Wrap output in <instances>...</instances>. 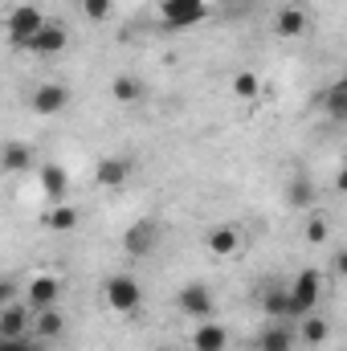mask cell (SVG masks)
<instances>
[{
  "mask_svg": "<svg viewBox=\"0 0 347 351\" xmlns=\"http://www.w3.org/2000/svg\"><path fill=\"white\" fill-rule=\"evenodd\" d=\"M233 94H237V98H246V102H254V98L261 94V78L254 74V70H241V74L233 78Z\"/></svg>",
  "mask_w": 347,
  "mask_h": 351,
  "instance_id": "obj_25",
  "label": "cell"
},
{
  "mask_svg": "<svg viewBox=\"0 0 347 351\" xmlns=\"http://www.w3.org/2000/svg\"><path fill=\"white\" fill-rule=\"evenodd\" d=\"M29 327H33V311L25 302L0 306V339H21V335H29Z\"/></svg>",
  "mask_w": 347,
  "mask_h": 351,
  "instance_id": "obj_11",
  "label": "cell"
},
{
  "mask_svg": "<svg viewBox=\"0 0 347 351\" xmlns=\"http://www.w3.org/2000/svg\"><path fill=\"white\" fill-rule=\"evenodd\" d=\"M8 302H21V282L0 274V306H8Z\"/></svg>",
  "mask_w": 347,
  "mask_h": 351,
  "instance_id": "obj_26",
  "label": "cell"
},
{
  "mask_svg": "<svg viewBox=\"0 0 347 351\" xmlns=\"http://www.w3.org/2000/svg\"><path fill=\"white\" fill-rule=\"evenodd\" d=\"M327 335H331V323H327L323 315H315V311H311V315H302V331H298V339H302V343H311V348H315V343H323Z\"/></svg>",
  "mask_w": 347,
  "mask_h": 351,
  "instance_id": "obj_21",
  "label": "cell"
},
{
  "mask_svg": "<svg viewBox=\"0 0 347 351\" xmlns=\"http://www.w3.org/2000/svg\"><path fill=\"white\" fill-rule=\"evenodd\" d=\"M261 306H265V315H274V319H294V306H290V294H286V290H270V294L261 298Z\"/></svg>",
  "mask_w": 347,
  "mask_h": 351,
  "instance_id": "obj_23",
  "label": "cell"
},
{
  "mask_svg": "<svg viewBox=\"0 0 347 351\" xmlns=\"http://www.w3.org/2000/svg\"><path fill=\"white\" fill-rule=\"evenodd\" d=\"M66 41H70V37H66V29L45 21V25L29 37V45H25V49H29V53H37V58H49V53H62V49H66Z\"/></svg>",
  "mask_w": 347,
  "mask_h": 351,
  "instance_id": "obj_12",
  "label": "cell"
},
{
  "mask_svg": "<svg viewBox=\"0 0 347 351\" xmlns=\"http://www.w3.org/2000/svg\"><path fill=\"white\" fill-rule=\"evenodd\" d=\"M41 192H45L53 204H62L66 192H70V172H66L62 164H45V168H41Z\"/></svg>",
  "mask_w": 347,
  "mask_h": 351,
  "instance_id": "obj_17",
  "label": "cell"
},
{
  "mask_svg": "<svg viewBox=\"0 0 347 351\" xmlns=\"http://www.w3.org/2000/svg\"><path fill=\"white\" fill-rule=\"evenodd\" d=\"M78 221H82V217H78V208H74V204H66V200H62V204H49V213L41 217V225H45V229H53V233H70V229H78Z\"/></svg>",
  "mask_w": 347,
  "mask_h": 351,
  "instance_id": "obj_18",
  "label": "cell"
},
{
  "mask_svg": "<svg viewBox=\"0 0 347 351\" xmlns=\"http://www.w3.org/2000/svg\"><path fill=\"white\" fill-rule=\"evenodd\" d=\"M21 302H25L29 311L58 306V302H62V278H53V274H37V278H29V286L21 290Z\"/></svg>",
  "mask_w": 347,
  "mask_h": 351,
  "instance_id": "obj_5",
  "label": "cell"
},
{
  "mask_svg": "<svg viewBox=\"0 0 347 351\" xmlns=\"http://www.w3.org/2000/svg\"><path fill=\"white\" fill-rule=\"evenodd\" d=\"M204 245H208V254H217V258H233V254L241 250V233H237L233 225H217V229H208Z\"/></svg>",
  "mask_w": 347,
  "mask_h": 351,
  "instance_id": "obj_16",
  "label": "cell"
},
{
  "mask_svg": "<svg viewBox=\"0 0 347 351\" xmlns=\"http://www.w3.org/2000/svg\"><path fill=\"white\" fill-rule=\"evenodd\" d=\"M156 245H160V225H156L152 217H139V221H131V225L123 229V250H127V258H152Z\"/></svg>",
  "mask_w": 347,
  "mask_h": 351,
  "instance_id": "obj_2",
  "label": "cell"
},
{
  "mask_svg": "<svg viewBox=\"0 0 347 351\" xmlns=\"http://www.w3.org/2000/svg\"><path fill=\"white\" fill-rule=\"evenodd\" d=\"M29 335H33V339H41V343H53V339H62V335H66V315H62L58 306L33 311V327H29Z\"/></svg>",
  "mask_w": 347,
  "mask_h": 351,
  "instance_id": "obj_10",
  "label": "cell"
},
{
  "mask_svg": "<svg viewBox=\"0 0 347 351\" xmlns=\"http://www.w3.org/2000/svg\"><path fill=\"white\" fill-rule=\"evenodd\" d=\"M274 33L278 37H302L307 33V8L302 4H282L274 16Z\"/></svg>",
  "mask_w": 347,
  "mask_h": 351,
  "instance_id": "obj_14",
  "label": "cell"
},
{
  "mask_svg": "<svg viewBox=\"0 0 347 351\" xmlns=\"http://www.w3.org/2000/svg\"><path fill=\"white\" fill-rule=\"evenodd\" d=\"M82 8H86L90 21H106L115 12V0H82Z\"/></svg>",
  "mask_w": 347,
  "mask_h": 351,
  "instance_id": "obj_27",
  "label": "cell"
},
{
  "mask_svg": "<svg viewBox=\"0 0 347 351\" xmlns=\"http://www.w3.org/2000/svg\"><path fill=\"white\" fill-rule=\"evenodd\" d=\"M307 241H327V221L323 217H311L307 221Z\"/></svg>",
  "mask_w": 347,
  "mask_h": 351,
  "instance_id": "obj_29",
  "label": "cell"
},
{
  "mask_svg": "<svg viewBox=\"0 0 347 351\" xmlns=\"http://www.w3.org/2000/svg\"><path fill=\"white\" fill-rule=\"evenodd\" d=\"M164 25L168 29H192L208 16V0H164Z\"/></svg>",
  "mask_w": 347,
  "mask_h": 351,
  "instance_id": "obj_8",
  "label": "cell"
},
{
  "mask_svg": "<svg viewBox=\"0 0 347 351\" xmlns=\"http://www.w3.org/2000/svg\"><path fill=\"white\" fill-rule=\"evenodd\" d=\"M41 25H45V12H41L37 4H16V8L8 12V25H4V29H8V41H12L16 49H25L29 37H33Z\"/></svg>",
  "mask_w": 347,
  "mask_h": 351,
  "instance_id": "obj_4",
  "label": "cell"
},
{
  "mask_svg": "<svg viewBox=\"0 0 347 351\" xmlns=\"http://www.w3.org/2000/svg\"><path fill=\"white\" fill-rule=\"evenodd\" d=\"M192 348L196 351H225L229 348V331H225L217 319H204V323L192 331Z\"/></svg>",
  "mask_w": 347,
  "mask_h": 351,
  "instance_id": "obj_15",
  "label": "cell"
},
{
  "mask_svg": "<svg viewBox=\"0 0 347 351\" xmlns=\"http://www.w3.org/2000/svg\"><path fill=\"white\" fill-rule=\"evenodd\" d=\"M0 172L4 176L33 172V147L21 143V139H4V143H0Z\"/></svg>",
  "mask_w": 347,
  "mask_h": 351,
  "instance_id": "obj_9",
  "label": "cell"
},
{
  "mask_svg": "<svg viewBox=\"0 0 347 351\" xmlns=\"http://www.w3.org/2000/svg\"><path fill=\"white\" fill-rule=\"evenodd\" d=\"M0 343H4V339H0Z\"/></svg>",
  "mask_w": 347,
  "mask_h": 351,
  "instance_id": "obj_31",
  "label": "cell"
},
{
  "mask_svg": "<svg viewBox=\"0 0 347 351\" xmlns=\"http://www.w3.org/2000/svg\"><path fill=\"white\" fill-rule=\"evenodd\" d=\"M66 106H70V86H62V82H41V86L29 94V110L41 114V119H53Z\"/></svg>",
  "mask_w": 347,
  "mask_h": 351,
  "instance_id": "obj_7",
  "label": "cell"
},
{
  "mask_svg": "<svg viewBox=\"0 0 347 351\" xmlns=\"http://www.w3.org/2000/svg\"><path fill=\"white\" fill-rule=\"evenodd\" d=\"M286 294H290V306H294L298 319L311 315L319 306V298H323V274L319 269H298V278H294V286Z\"/></svg>",
  "mask_w": 347,
  "mask_h": 351,
  "instance_id": "obj_3",
  "label": "cell"
},
{
  "mask_svg": "<svg viewBox=\"0 0 347 351\" xmlns=\"http://www.w3.org/2000/svg\"><path fill=\"white\" fill-rule=\"evenodd\" d=\"M176 306H180V315H188V319H213L217 298H213V290H208L204 282H188V286L176 294Z\"/></svg>",
  "mask_w": 347,
  "mask_h": 351,
  "instance_id": "obj_6",
  "label": "cell"
},
{
  "mask_svg": "<svg viewBox=\"0 0 347 351\" xmlns=\"http://www.w3.org/2000/svg\"><path fill=\"white\" fill-rule=\"evenodd\" d=\"M323 106H327V114H331L335 123H344V119H347V82H344V78L327 86V94H323Z\"/></svg>",
  "mask_w": 347,
  "mask_h": 351,
  "instance_id": "obj_22",
  "label": "cell"
},
{
  "mask_svg": "<svg viewBox=\"0 0 347 351\" xmlns=\"http://www.w3.org/2000/svg\"><path fill=\"white\" fill-rule=\"evenodd\" d=\"M286 200H290V208H315V180L311 176H294L290 188H286Z\"/></svg>",
  "mask_w": 347,
  "mask_h": 351,
  "instance_id": "obj_19",
  "label": "cell"
},
{
  "mask_svg": "<svg viewBox=\"0 0 347 351\" xmlns=\"http://www.w3.org/2000/svg\"><path fill=\"white\" fill-rule=\"evenodd\" d=\"M294 348V335L286 327H265L261 331V351H290Z\"/></svg>",
  "mask_w": 347,
  "mask_h": 351,
  "instance_id": "obj_24",
  "label": "cell"
},
{
  "mask_svg": "<svg viewBox=\"0 0 347 351\" xmlns=\"http://www.w3.org/2000/svg\"><path fill=\"white\" fill-rule=\"evenodd\" d=\"M110 98H115V102H123V106H131V102H139V98H143V82H139L135 74H119V78L110 82Z\"/></svg>",
  "mask_w": 347,
  "mask_h": 351,
  "instance_id": "obj_20",
  "label": "cell"
},
{
  "mask_svg": "<svg viewBox=\"0 0 347 351\" xmlns=\"http://www.w3.org/2000/svg\"><path fill=\"white\" fill-rule=\"evenodd\" d=\"M127 176H131V164H127L123 156H102V160L94 164V184H98V188H123Z\"/></svg>",
  "mask_w": 347,
  "mask_h": 351,
  "instance_id": "obj_13",
  "label": "cell"
},
{
  "mask_svg": "<svg viewBox=\"0 0 347 351\" xmlns=\"http://www.w3.org/2000/svg\"><path fill=\"white\" fill-rule=\"evenodd\" d=\"M213 4H237V0H213Z\"/></svg>",
  "mask_w": 347,
  "mask_h": 351,
  "instance_id": "obj_30",
  "label": "cell"
},
{
  "mask_svg": "<svg viewBox=\"0 0 347 351\" xmlns=\"http://www.w3.org/2000/svg\"><path fill=\"white\" fill-rule=\"evenodd\" d=\"M102 294H106V306H110V311H119V315H135V311L143 306V286H139L135 278H127V274L106 278Z\"/></svg>",
  "mask_w": 347,
  "mask_h": 351,
  "instance_id": "obj_1",
  "label": "cell"
},
{
  "mask_svg": "<svg viewBox=\"0 0 347 351\" xmlns=\"http://www.w3.org/2000/svg\"><path fill=\"white\" fill-rule=\"evenodd\" d=\"M0 351H45L41 339H33V335H21V339H4Z\"/></svg>",
  "mask_w": 347,
  "mask_h": 351,
  "instance_id": "obj_28",
  "label": "cell"
}]
</instances>
